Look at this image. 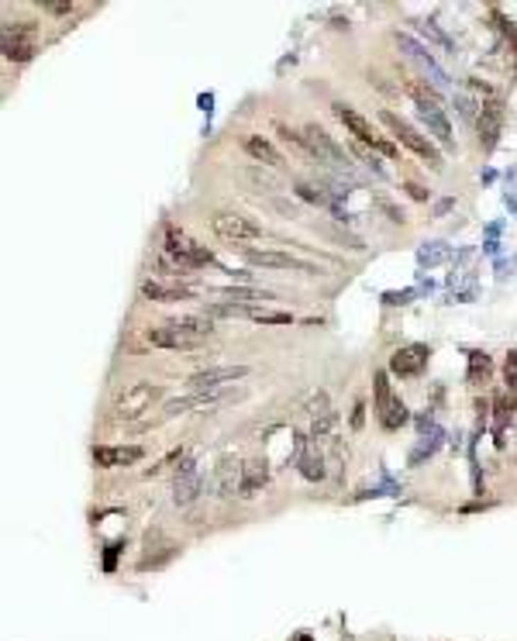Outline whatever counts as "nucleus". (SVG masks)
<instances>
[{"instance_id": "b1692460", "label": "nucleus", "mask_w": 517, "mask_h": 641, "mask_svg": "<svg viewBox=\"0 0 517 641\" xmlns=\"http://www.w3.org/2000/svg\"><path fill=\"white\" fill-rule=\"evenodd\" d=\"M225 296H232V300H269V294H262V290H225Z\"/></svg>"}, {"instance_id": "f3484780", "label": "nucleus", "mask_w": 517, "mask_h": 641, "mask_svg": "<svg viewBox=\"0 0 517 641\" xmlns=\"http://www.w3.org/2000/svg\"><path fill=\"white\" fill-rule=\"evenodd\" d=\"M242 473H245V476H242V486H238V490H242V497H252L258 486H266V480H269L266 462H245V466H242Z\"/></svg>"}, {"instance_id": "a878e982", "label": "nucleus", "mask_w": 517, "mask_h": 641, "mask_svg": "<svg viewBox=\"0 0 517 641\" xmlns=\"http://www.w3.org/2000/svg\"><path fill=\"white\" fill-rule=\"evenodd\" d=\"M304 473H307L310 480H314V476H321L324 469H321V462H314V458H307V462H304Z\"/></svg>"}, {"instance_id": "9d476101", "label": "nucleus", "mask_w": 517, "mask_h": 641, "mask_svg": "<svg viewBox=\"0 0 517 641\" xmlns=\"http://www.w3.org/2000/svg\"><path fill=\"white\" fill-rule=\"evenodd\" d=\"M245 259L252 262V266H262V269H293V272H321V269L314 266V262H304V259H297V255H286V252H258V248H245Z\"/></svg>"}, {"instance_id": "423d86ee", "label": "nucleus", "mask_w": 517, "mask_h": 641, "mask_svg": "<svg viewBox=\"0 0 517 641\" xmlns=\"http://www.w3.org/2000/svg\"><path fill=\"white\" fill-rule=\"evenodd\" d=\"M155 400H159V386H152V383H135V386H128V390L118 397V403H114V417H118V421H135V417H142Z\"/></svg>"}, {"instance_id": "4be33fe9", "label": "nucleus", "mask_w": 517, "mask_h": 641, "mask_svg": "<svg viewBox=\"0 0 517 641\" xmlns=\"http://www.w3.org/2000/svg\"><path fill=\"white\" fill-rule=\"evenodd\" d=\"M249 318L258 320V324H290L293 314H286V311H249Z\"/></svg>"}, {"instance_id": "cd10ccee", "label": "nucleus", "mask_w": 517, "mask_h": 641, "mask_svg": "<svg viewBox=\"0 0 517 641\" xmlns=\"http://www.w3.org/2000/svg\"><path fill=\"white\" fill-rule=\"evenodd\" d=\"M407 190H411V197H414V200H424V197H428V193H424V190L417 187V183H411Z\"/></svg>"}, {"instance_id": "2eb2a0df", "label": "nucleus", "mask_w": 517, "mask_h": 641, "mask_svg": "<svg viewBox=\"0 0 517 641\" xmlns=\"http://www.w3.org/2000/svg\"><path fill=\"white\" fill-rule=\"evenodd\" d=\"M142 296L145 300H159V304H173V300H190V290L186 287H176V283H155V279H149V283H142Z\"/></svg>"}, {"instance_id": "ddd939ff", "label": "nucleus", "mask_w": 517, "mask_h": 641, "mask_svg": "<svg viewBox=\"0 0 517 641\" xmlns=\"http://www.w3.org/2000/svg\"><path fill=\"white\" fill-rule=\"evenodd\" d=\"M245 376H249L245 366H217V369H204V373L190 376V386L197 393H204V390H214L221 383H234V379H245Z\"/></svg>"}, {"instance_id": "1a4fd4ad", "label": "nucleus", "mask_w": 517, "mask_h": 641, "mask_svg": "<svg viewBox=\"0 0 517 641\" xmlns=\"http://www.w3.org/2000/svg\"><path fill=\"white\" fill-rule=\"evenodd\" d=\"M376 410H380V421L387 431H397V427L407 421V407L393 397V390H390V379L387 373H376Z\"/></svg>"}, {"instance_id": "6ab92c4d", "label": "nucleus", "mask_w": 517, "mask_h": 641, "mask_svg": "<svg viewBox=\"0 0 517 641\" xmlns=\"http://www.w3.org/2000/svg\"><path fill=\"white\" fill-rule=\"evenodd\" d=\"M197 490H200V480L186 469L183 480H176V504H190V500L197 497Z\"/></svg>"}, {"instance_id": "a211bd4d", "label": "nucleus", "mask_w": 517, "mask_h": 641, "mask_svg": "<svg viewBox=\"0 0 517 641\" xmlns=\"http://www.w3.org/2000/svg\"><path fill=\"white\" fill-rule=\"evenodd\" d=\"M421 114H424V121H428V128L435 132L441 145H452L455 138H452V128H448V117L441 114V107H421Z\"/></svg>"}, {"instance_id": "6e6552de", "label": "nucleus", "mask_w": 517, "mask_h": 641, "mask_svg": "<svg viewBox=\"0 0 517 641\" xmlns=\"http://www.w3.org/2000/svg\"><path fill=\"white\" fill-rule=\"evenodd\" d=\"M300 142H304V152H307L310 159L331 162V166H341V162H345V152L335 145V138L324 132V128H317V125H307V128L300 132Z\"/></svg>"}, {"instance_id": "20e7f679", "label": "nucleus", "mask_w": 517, "mask_h": 641, "mask_svg": "<svg viewBox=\"0 0 517 641\" xmlns=\"http://www.w3.org/2000/svg\"><path fill=\"white\" fill-rule=\"evenodd\" d=\"M210 228H214L217 238L232 241V245H249V241L262 238V228H258L252 217H245V214H238V211H217L210 217Z\"/></svg>"}, {"instance_id": "4468645a", "label": "nucleus", "mask_w": 517, "mask_h": 641, "mask_svg": "<svg viewBox=\"0 0 517 641\" xmlns=\"http://www.w3.org/2000/svg\"><path fill=\"white\" fill-rule=\"evenodd\" d=\"M500 125H504V107L496 104V100H487L483 104V114H479V142H483V149H493L496 145Z\"/></svg>"}, {"instance_id": "39448f33", "label": "nucleus", "mask_w": 517, "mask_h": 641, "mask_svg": "<svg viewBox=\"0 0 517 641\" xmlns=\"http://www.w3.org/2000/svg\"><path fill=\"white\" fill-rule=\"evenodd\" d=\"M166 255L173 259V262H180V269H200V266H210L214 262V255L207 252L204 245H197L193 238H186L183 231L176 228H166Z\"/></svg>"}, {"instance_id": "aec40b11", "label": "nucleus", "mask_w": 517, "mask_h": 641, "mask_svg": "<svg viewBox=\"0 0 517 641\" xmlns=\"http://www.w3.org/2000/svg\"><path fill=\"white\" fill-rule=\"evenodd\" d=\"M407 90H411V97L417 100L421 107H441V100H438V93L431 90V86H424V83H417V80H411L407 83Z\"/></svg>"}, {"instance_id": "f257e3e1", "label": "nucleus", "mask_w": 517, "mask_h": 641, "mask_svg": "<svg viewBox=\"0 0 517 641\" xmlns=\"http://www.w3.org/2000/svg\"><path fill=\"white\" fill-rule=\"evenodd\" d=\"M214 335V324L210 318H180L169 320V324H159L145 331V342L155 348H176V352H190V348H200Z\"/></svg>"}, {"instance_id": "5701e85b", "label": "nucleus", "mask_w": 517, "mask_h": 641, "mask_svg": "<svg viewBox=\"0 0 517 641\" xmlns=\"http://www.w3.org/2000/svg\"><path fill=\"white\" fill-rule=\"evenodd\" d=\"M504 379H507V386L517 393V348L507 355V362H504Z\"/></svg>"}, {"instance_id": "9b49d317", "label": "nucleus", "mask_w": 517, "mask_h": 641, "mask_svg": "<svg viewBox=\"0 0 517 641\" xmlns=\"http://www.w3.org/2000/svg\"><path fill=\"white\" fill-rule=\"evenodd\" d=\"M142 449L138 445H97L93 449V462L101 469H121V466H135L142 462Z\"/></svg>"}, {"instance_id": "f8f14e48", "label": "nucleus", "mask_w": 517, "mask_h": 641, "mask_svg": "<svg viewBox=\"0 0 517 641\" xmlns=\"http://www.w3.org/2000/svg\"><path fill=\"white\" fill-rule=\"evenodd\" d=\"M428 345H407L400 348V352H393V359H390V369L397 376H417L424 366H428Z\"/></svg>"}, {"instance_id": "dca6fc26", "label": "nucleus", "mask_w": 517, "mask_h": 641, "mask_svg": "<svg viewBox=\"0 0 517 641\" xmlns=\"http://www.w3.org/2000/svg\"><path fill=\"white\" fill-rule=\"evenodd\" d=\"M245 152H249L256 162H266V166H283V156H280L266 138H258V134H249V138H245Z\"/></svg>"}, {"instance_id": "0eeeda50", "label": "nucleus", "mask_w": 517, "mask_h": 641, "mask_svg": "<svg viewBox=\"0 0 517 641\" xmlns=\"http://www.w3.org/2000/svg\"><path fill=\"white\" fill-rule=\"evenodd\" d=\"M331 110H335V117L341 121V125H345V128H348V132L356 134L359 142H365V145H376V149H380V152H387V156H397V149L390 145L387 138H380V134L373 132V125L362 117L359 110H352L348 104H335Z\"/></svg>"}, {"instance_id": "f03ea898", "label": "nucleus", "mask_w": 517, "mask_h": 641, "mask_svg": "<svg viewBox=\"0 0 517 641\" xmlns=\"http://www.w3.org/2000/svg\"><path fill=\"white\" fill-rule=\"evenodd\" d=\"M380 121L387 125L390 134H393L400 145H407V149H411L414 156L428 159V166H431V169H441V152L435 149V145H431V142H428V138H424V134L417 132V128H411L404 117H397L393 110H380Z\"/></svg>"}, {"instance_id": "393cba45", "label": "nucleus", "mask_w": 517, "mask_h": 641, "mask_svg": "<svg viewBox=\"0 0 517 641\" xmlns=\"http://www.w3.org/2000/svg\"><path fill=\"white\" fill-rule=\"evenodd\" d=\"M42 7H45L49 14H69V11H73V0H45Z\"/></svg>"}, {"instance_id": "bb28decb", "label": "nucleus", "mask_w": 517, "mask_h": 641, "mask_svg": "<svg viewBox=\"0 0 517 641\" xmlns=\"http://www.w3.org/2000/svg\"><path fill=\"white\" fill-rule=\"evenodd\" d=\"M297 190H300V197H304V200H314V204H324V197H321V193H314L310 187H297Z\"/></svg>"}, {"instance_id": "412c9836", "label": "nucleus", "mask_w": 517, "mask_h": 641, "mask_svg": "<svg viewBox=\"0 0 517 641\" xmlns=\"http://www.w3.org/2000/svg\"><path fill=\"white\" fill-rule=\"evenodd\" d=\"M487 376H490V355H483V352H472L469 355V379L472 383H487Z\"/></svg>"}, {"instance_id": "7ed1b4c3", "label": "nucleus", "mask_w": 517, "mask_h": 641, "mask_svg": "<svg viewBox=\"0 0 517 641\" xmlns=\"http://www.w3.org/2000/svg\"><path fill=\"white\" fill-rule=\"evenodd\" d=\"M38 52V25L35 21H4V59L28 62Z\"/></svg>"}]
</instances>
